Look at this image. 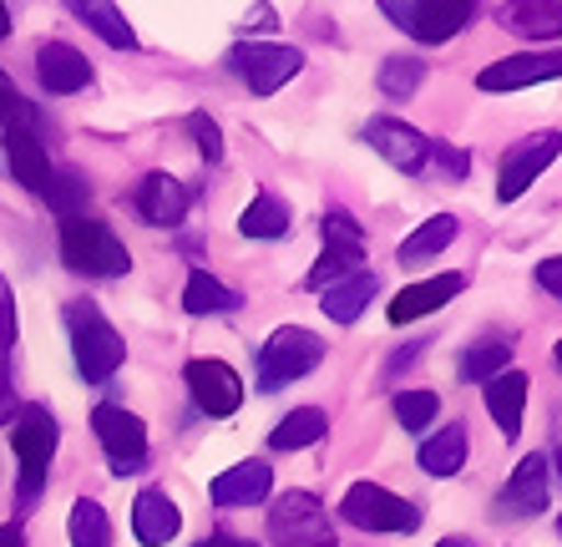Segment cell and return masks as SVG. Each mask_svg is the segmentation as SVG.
Wrapping results in <instances>:
<instances>
[{"label":"cell","instance_id":"cell-1","mask_svg":"<svg viewBox=\"0 0 562 547\" xmlns=\"http://www.w3.org/2000/svg\"><path fill=\"white\" fill-rule=\"evenodd\" d=\"M66 335H71V355H77V370L87 376V386H106L127 360V345L112 330V320L87 300L66 304Z\"/></svg>","mask_w":562,"mask_h":547},{"label":"cell","instance_id":"cell-2","mask_svg":"<svg viewBox=\"0 0 562 547\" xmlns=\"http://www.w3.org/2000/svg\"><path fill=\"white\" fill-rule=\"evenodd\" d=\"M61 259L66 269L87 274V279H122L132 269V254L102 219H66L61 223Z\"/></svg>","mask_w":562,"mask_h":547},{"label":"cell","instance_id":"cell-3","mask_svg":"<svg viewBox=\"0 0 562 547\" xmlns=\"http://www.w3.org/2000/svg\"><path fill=\"white\" fill-rule=\"evenodd\" d=\"M11 446L21 461V507H31L52 477V456H56V416L46 405H21L11 426Z\"/></svg>","mask_w":562,"mask_h":547},{"label":"cell","instance_id":"cell-4","mask_svg":"<svg viewBox=\"0 0 562 547\" xmlns=\"http://www.w3.org/2000/svg\"><path fill=\"white\" fill-rule=\"evenodd\" d=\"M325 360V339L304 325H284L269 335V345L259 350V391H284L289 380L310 376L314 365Z\"/></svg>","mask_w":562,"mask_h":547},{"label":"cell","instance_id":"cell-5","mask_svg":"<svg viewBox=\"0 0 562 547\" xmlns=\"http://www.w3.org/2000/svg\"><path fill=\"white\" fill-rule=\"evenodd\" d=\"M269 543L274 547H335V522L314 492H284L269 507Z\"/></svg>","mask_w":562,"mask_h":547},{"label":"cell","instance_id":"cell-6","mask_svg":"<svg viewBox=\"0 0 562 547\" xmlns=\"http://www.w3.org/2000/svg\"><path fill=\"white\" fill-rule=\"evenodd\" d=\"M300 66H304V56L294 52V46H279V41H244V46L228 52V71H234L254 97H274L284 81L300 77Z\"/></svg>","mask_w":562,"mask_h":547},{"label":"cell","instance_id":"cell-7","mask_svg":"<svg viewBox=\"0 0 562 547\" xmlns=\"http://www.w3.org/2000/svg\"><path fill=\"white\" fill-rule=\"evenodd\" d=\"M345 522H355L360 533H416L420 527V507L406 496L385 492L380 482H355L340 502Z\"/></svg>","mask_w":562,"mask_h":547},{"label":"cell","instance_id":"cell-8","mask_svg":"<svg viewBox=\"0 0 562 547\" xmlns=\"http://www.w3.org/2000/svg\"><path fill=\"white\" fill-rule=\"evenodd\" d=\"M92 431L106 451V471H112V477H137V471L147 467V431L132 411H122V405H97Z\"/></svg>","mask_w":562,"mask_h":547},{"label":"cell","instance_id":"cell-9","mask_svg":"<svg viewBox=\"0 0 562 547\" xmlns=\"http://www.w3.org/2000/svg\"><path fill=\"white\" fill-rule=\"evenodd\" d=\"M380 11L391 15V21L406 31V36L426 41V46H436V41H451L471 21V5H467V0H380Z\"/></svg>","mask_w":562,"mask_h":547},{"label":"cell","instance_id":"cell-10","mask_svg":"<svg viewBox=\"0 0 562 547\" xmlns=\"http://www.w3.org/2000/svg\"><path fill=\"white\" fill-rule=\"evenodd\" d=\"M558 153H562L558 132H532V137H522L517 147H507V153H502V172H497V198L502 203H517V198H522L527 188L558 163Z\"/></svg>","mask_w":562,"mask_h":547},{"label":"cell","instance_id":"cell-11","mask_svg":"<svg viewBox=\"0 0 562 547\" xmlns=\"http://www.w3.org/2000/svg\"><path fill=\"white\" fill-rule=\"evenodd\" d=\"M188 380V395H193V405L203 411V416H234L238 405H244V380H238L234 365L223 360H188L183 370Z\"/></svg>","mask_w":562,"mask_h":547},{"label":"cell","instance_id":"cell-12","mask_svg":"<svg viewBox=\"0 0 562 547\" xmlns=\"http://www.w3.org/2000/svg\"><path fill=\"white\" fill-rule=\"evenodd\" d=\"M542 507H548V456L532 451L512 467L507 487L497 492V517L522 522V517H537Z\"/></svg>","mask_w":562,"mask_h":547},{"label":"cell","instance_id":"cell-13","mask_svg":"<svg viewBox=\"0 0 562 547\" xmlns=\"http://www.w3.org/2000/svg\"><path fill=\"white\" fill-rule=\"evenodd\" d=\"M562 77V46H552V52H517L507 56V62H492L476 77V87L482 91H522V87H537V81H552Z\"/></svg>","mask_w":562,"mask_h":547},{"label":"cell","instance_id":"cell-14","mask_svg":"<svg viewBox=\"0 0 562 547\" xmlns=\"http://www.w3.org/2000/svg\"><path fill=\"white\" fill-rule=\"evenodd\" d=\"M366 143L375 147L391 168H401V172H420L426 163H431V137H420L416 127H406V122H395V118H375V122H370Z\"/></svg>","mask_w":562,"mask_h":547},{"label":"cell","instance_id":"cell-15","mask_svg":"<svg viewBox=\"0 0 562 547\" xmlns=\"http://www.w3.org/2000/svg\"><path fill=\"white\" fill-rule=\"evenodd\" d=\"M183 533V512L162 487H143L132 502V537L143 547H168L172 537Z\"/></svg>","mask_w":562,"mask_h":547},{"label":"cell","instance_id":"cell-16","mask_svg":"<svg viewBox=\"0 0 562 547\" xmlns=\"http://www.w3.org/2000/svg\"><path fill=\"white\" fill-rule=\"evenodd\" d=\"M5 163H11L15 182H21L26 193H36V198L52 193V178H56L52 157H46V147L36 143V132L21 127V122H11V127H5Z\"/></svg>","mask_w":562,"mask_h":547},{"label":"cell","instance_id":"cell-17","mask_svg":"<svg viewBox=\"0 0 562 547\" xmlns=\"http://www.w3.org/2000/svg\"><path fill=\"white\" fill-rule=\"evenodd\" d=\"M36 77H41L46 91L71 97V91L92 87V62H87L77 46H66V41H41L36 46Z\"/></svg>","mask_w":562,"mask_h":547},{"label":"cell","instance_id":"cell-18","mask_svg":"<svg viewBox=\"0 0 562 547\" xmlns=\"http://www.w3.org/2000/svg\"><path fill=\"white\" fill-rule=\"evenodd\" d=\"M269 487H274V471L249 456V461L228 467L223 477H213L209 496H213V507H259L263 496H269Z\"/></svg>","mask_w":562,"mask_h":547},{"label":"cell","instance_id":"cell-19","mask_svg":"<svg viewBox=\"0 0 562 547\" xmlns=\"http://www.w3.org/2000/svg\"><path fill=\"white\" fill-rule=\"evenodd\" d=\"M467 289V279L461 274H436V279H420V284H406L401 294H395L391 304V325H411V320H426V314H436L441 304H451Z\"/></svg>","mask_w":562,"mask_h":547},{"label":"cell","instance_id":"cell-20","mask_svg":"<svg viewBox=\"0 0 562 547\" xmlns=\"http://www.w3.org/2000/svg\"><path fill=\"white\" fill-rule=\"evenodd\" d=\"M482 401L497 421L502 442H517L522 436V405H527V376L522 370H502L497 380H486L482 386Z\"/></svg>","mask_w":562,"mask_h":547},{"label":"cell","instance_id":"cell-21","mask_svg":"<svg viewBox=\"0 0 562 547\" xmlns=\"http://www.w3.org/2000/svg\"><path fill=\"white\" fill-rule=\"evenodd\" d=\"M137 213H143L147 223H157V228H172V223H183L188 213V188L172 172H147L143 182H137Z\"/></svg>","mask_w":562,"mask_h":547},{"label":"cell","instance_id":"cell-22","mask_svg":"<svg viewBox=\"0 0 562 547\" xmlns=\"http://www.w3.org/2000/svg\"><path fill=\"white\" fill-rule=\"evenodd\" d=\"M380 294V279L370 269H355V274H345L340 284H329L325 289V300H319V310L335 320V325H355L360 314H366V304Z\"/></svg>","mask_w":562,"mask_h":547},{"label":"cell","instance_id":"cell-23","mask_svg":"<svg viewBox=\"0 0 562 547\" xmlns=\"http://www.w3.org/2000/svg\"><path fill=\"white\" fill-rule=\"evenodd\" d=\"M457 234H461V223L451 219V213H436V219H426L416 234L401 244V254H395V259L406 264V269H411V264H426V259H436V254H446Z\"/></svg>","mask_w":562,"mask_h":547},{"label":"cell","instance_id":"cell-24","mask_svg":"<svg viewBox=\"0 0 562 547\" xmlns=\"http://www.w3.org/2000/svg\"><path fill=\"white\" fill-rule=\"evenodd\" d=\"M420 467L431 471V477H457V471L467 467V426L451 421V426L436 431L431 442L420 446Z\"/></svg>","mask_w":562,"mask_h":547},{"label":"cell","instance_id":"cell-25","mask_svg":"<svg viewBox=\"0 0 562 547\" xmlns=\"http://www.w3.org/2000/svg\"><path fill=\"white\" fill-rule=\"evenodd\" d=\"M325 431H329L325 411H319V405H300V411H289V416L274 426L269 446H274V451H304V446H314Z\"/></svg>","mask_w":562,"mask_h":547},{"label":"cell","instance_id":"cell-26","mask_svg":"<svg viewBox=\"0 0 562 547\" xmlns=\"http://www.w3.org/2000/svg\"><path fill=\"white\" fill-rule=\"evenodd\" d=\"M238 304L244 300H238L228 284H218L213 274H203V269L188 274V289H183V310L188 314H198V320H203V314H234Z\"/></svg>","mask_w":562,"mask_h":547},{"label":"cell","instance_id":"cell-27","mask_svg":"<svg viewBox=\"0 0 562 547\" xmlns=\"http://www.w3.org/2000/svg\"><path fill=\"white\" fill-rule=\"evenodd\" d=\"M71 15H77L81 26H92L106 46H117V52H132V46H137V36H132V26L122 21V11L117 5H106V0H77Z\"/></svg>","mask_w":562,"mask_h":547},{"label":"cell","instance_id":"cell-28","mask_svg":"<svg viewBox=\"0 0 562 547\" xmlns=\"http://www.w3.org/2000/svg\"><path fill=\"white\" fill-rule=\"evenodd\" d=\"M238 234L244 238H284L289 234V203L279 193H259L249 209L238 213Z\"/></svg>","mask_w":562,"mask_h":547},{"label":"cell","instance_id":"cell-29","mask_svg":"<svg viewBox=\"0 0 562 547\" xmlns=\"http://www.w3.org/2000/svg\"><path fill=\"white\" fill-rule=\"evenodd\" d=\"M507 31L517 36H562V0H527V5H512L507 11Z\"/></svg>","mask_w":562,"mask_h":547},{"label":"cell","instance_id":"cell-30","mask_svg":"<svg viewBox=\"0 0 562 547\" xmlns=\"http://www.w3.org/2000/svg\"><path fill=\"white\" fill-rule=\"evenodd\" d=\"M66 533H71V547H112V522H106L102 502H92V496H77V502H71Z\"/></svg>","mask_w":562,"mask_h":547},{"label":"cell","instance_id":"cell-31","mask_svg":"<svg viewBox=\"0 0 562 547\" xmlns=\"http://www.w3.org/2000/svg\"><path fill=\"white\" fill-rule=\"evenodd\" d=\"M319 234H325L329 254H340V259H350V264L366 259V228H360L345 209H329L325 219H319Z\"/></svg>","mask_w":562,"mask_h":547},{"label":"cell","instance_id":"cell-32","mask_svg":"<svg viewBox=\"0 0 562 547\" xmlns=\"http://www.w3.org/2000/svg\"><path fill=\"white\" fill-rule=\"evenodd\" d=\"M512 360V345L507 339H482V345H471L467 355H461V380H476V386H486V380H497L502 370H507Z\"/></svg>","mask_w":562,"mask_h":547},{"label":"cell","instance_id":"cell-33","mask_svg":"<svg viewBox=\"0 0 562 547\" xmlns=\"http://www.w3.org/2000/svg\"><path fill=\"white\" fill-rule=\"evenodd\" d=\"M426 81V62L420 56H385L380 62V91L385 97H411Z\"/></svg>","mask_w":562,"mask_h":547},{"label":"cell","instance_id":"cell-34","mask_svg":"<svg viewBox=\"0 0 562 547\" xmlns=\"http://www.w3.org/2000/svg\"><path fill=\"white\" fill-rule=\"evenodd\" d=\"M87 178H81L77 168H66V172H56L52 178V193H46V203H52L56 213H61V223L66 219H81V209H87Z\"/></svg>","mask_w":562,"mask_h":547},{"label":"cell","instance_id":"cell-35","mask_svg":"<svg viewBox=\"0 0 562 547\" xmlns=\"http://www.w3.org/2000/svg\"><path fill=\"white\" fill-rule=\"evenodd\" d=\"M436 416H441V395L436 391H401L395 395V421L406 431H426Z\"/></svg>","mask_w":562,"mask_h":547},{"label":"cell","instance_id":"cell-36","mask_svg":"<svg viewBox=\"0 0 562 547\" xmlns=\"http://www.w3.org/2000/svg\"><path fill=\"white\" fill-rule=\"evenodd\" d=\"M188 137H193V147L203 153V163H223V132L209 112H193V118H188Z\"/></svg>","mask_w":562,"mask_h":547},{"label":"cell","instance_id":"cell-37","mask_svg":"<svg viewBox=\"0 0 562 547\" xmlns=\"http://www.w3.org/2000/svg\"><path fill=\"white\" fill-rule=\"evenodd\" d=\"M345 274H355V264H350V259H340V254H329V248H325V254H319V264H314V269L304 274V289H319V294H325L329 284H340Z\"/></svg>","mask_w":562,"mask_h":547},{"label":"cell","instance_id":"cell-38","mask_svg":"<svg viewBox=\"0 0 562 547\" xmlns=\"http://www.w3.org/2000/svg\"><path fill=\"white\" fill-rule=\"evenodd\" d=\"M11 345H15V294L0 279V355H11Z\"/></svg>","mask_w":562,"mask_h":547},{"label":"cell","instance_id":"cell-39","mask_svg":"<svg viewBox=\"0 0 562 547\" xmlns=\"http://www.w3.org/2000/svg\"><path fill=\"white\" fill-rule=\"evenodd\" d=\"M431 163L436 168L446 172V178H467V153H461V147H446V143H431Z\"/></svg>","mask_w":562,"mask_h":547},{"label":"cell","instance_id":"cell-40","mask_svg":"<svg viewBox=\"0 0 562 547\" xmlns=\"http://www.w3.org/2000/svg\"><path fill=\"white\" fill-rule=\"evenodd\" d=\"M21 118H26V102H21V91L11 87V77L0 71V122L11 127V122H21Z\"/></svg>","mask_w":562,"mask_h":547},{"label":"cell","instance_id":"cell-41","mask_svg":"<svg viewBox=\"0 0 562 547\" xmlns=\"http://www.w3.org/2000/svg\"><path fill=\"white\" fill-rule=\"evenodd\" d=\"M15 411V380H11V355H0V421Z\"/></svg>","mask_w":562,"mask_h":547},{"label":"cell","instance_id":"cell-42","mask_svg":"<svg viewBox=\"0 0 562 547\" xmlns=\"http://www.w3.org/2000/svg\"><path fill=\"white\" fill-rule=\"evenodd\" d=\"M537 284L562 300V259H542V264H537Z\"/></svg>","mask_w":562,"mask_h":547},{"label":"cell","instance_id":"cell-43","mask_svg":"<svg viewBox=\"0 0 562 547\" xmlns=\"http://www.w3.org/2000/svg\"><path fill=\"white\" fill-rule=\"evenodd\" d=\"M198 547H254V543H244V537H228V533H213V537H203Z\"/></svg>","mask_w":562,"mask_h":547},{"label":"cell","instance_id":"cell-44","mask_svg":"<svg viewBox=\"0 0 562 547\" xmlns=\"http://www.w3.org/2000/svg\"><path fill=\"white\" fill-rule=\"evenodd\" d=\"M0 547H26V537H21V527H15V522H5V527H0Z\"/></svg>","mask_w":562,"mask_h":547},{"label":"cell","instance_id":"cell-45","mask_svg":"<svg viewBox=\"0 0 562 547\" xmlns=\"http://www.w3.org/2000/svg\"><path fill=\"white\" fill-rule=\"evenodd\" d=\"M552 456H558V477H562V411H558V426H552Z\"/></svg>","mask_w":562,"mask_h":547},{"label":"cell","instance_id":"cell-46","mask_svg":"<svg viewBox=\"0 0 562 547\" xmlns=\"http://www.w3.org/2000/svg\"><path fill=\"white\" fill-rule=\"evenodd\" d=\"M436 547H476V543H471V537H441Z\"/></svg>","mask_w":562,"mask_h":547},{"label":"cell","instance_id":"cell-47","mask_svg":"<svg viewBox=\"0 0 562 547\" xmlns=\"http://www.w3.org/2000/svg\"><path fill=\"white\" fill-rule=\"evenodd\" d=\"M11 36V11H5V5H0V41Z\"/></svg>","mask_w":562,"mask_h":547},{"label":"cell","instance_id":"cell-48","mask_svg":"<svg viewBox=\"0 0 562 547\" xmlns=\"http://www.w3.org/2000/svg\"><path fill=\"white\" fill-rule=\"evenodd\" d=\"M552 360H558V370H562V339H558V345H552Z\"/></svg>","mask_w":562,"mask_h":547},{"label":"cell","instance_id":"cell-49","mask_svg":"<svg viewBox=\"0 0 562 547\" xmlns=\"http://www.w3.org/2000/svg\"><path fill=\"white\" fill-rule=\"evenodd\" d=\"M558 533H562V527H558Z\"/></svg>","mask_w":562,"mask_h":547}]
</instances>
